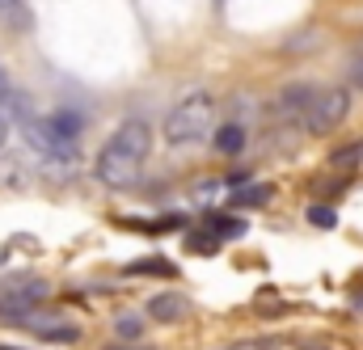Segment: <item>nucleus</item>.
<instances>
[{
	"instance_id": "f257e3e1",
	"label": "nucleus",
	"mask_w": 363,
	"mask_h": 350,
	"mask_svg": "<svg viewBox=\"0 0 363 350\" xmlns=\"http://www.w3.org/2000/svg\"><path fill=\"white\" fill-rule=\"evenodd\" d=\"M152 152V131L144 118H127L110 140L106 148L97 152V181L110 186V190H127L135 186L144 174V161Z\"/></svg>"
},
{
	"instance_id": "f03ea898",
	"label": "nucleus",
	"mask_w": 363,
	"mask_h": 350,
	"mask_svg": "<svg viewBox=\"0 0 363 350\" xmlns=\"http://www.w3.org/2000/svg\"><path fill=\"white\" fill-rule=\"evenodd\" d=\"M216 131V101H211V93L207 89H194V93H186L178 106L165 114V140L182 148V144H199V140H207Z\"/></svg>"
},
{
	"instance_id": "7ed1b4c3",
	"label": "nucleus",
	"mask_w": 363,
	"mask_h": 350,
	"mask_svg": "<svg viewBox=\"0 0 363 350\" xmlns=\"http://www.w3.org/2000/svg\"><path fill=\"white\" fill-rule=\"evenodd\" d=\"M347 114H351V93H347V89L317 85V89H313V97H308V106L300 110V118H296V123H304V131H308V135H330Z\"/></svg>"
},
{
	"instance_id": "20e7f679",
	"label": "nucleus",
	"mask_w": 363,
	"mask_h": 350,
	"mask_svg": "<svg viewBox=\"0 0 363 350\" xmlns=\"http://www.w3.org/2000/svg\"><path fill=\"white\" fill-rule=\"evenodd\" d=\"M21 135H26V144L43 157V161H55V165H77V152H81V140H64V135H55L51 131V123L47 118H38V114H30V110H21Z\"/></svg>"
},
{
	"instance_id": "39448f33",
	"label": "nucleus",
	"mask_w": 363,
	"mask_h": 350,
	"mask_svg": "<svg viewBox=\"0 0 363 350\" xmlns=\"http://www.w3.org/2000/svg\"><path fill=\"white\" fill-rule=\"evenodd\" d=\"M47 283L43 278H34V274H26V278H13L9 287H0V317H13V321H30L34 317V308L47 300Z\"/></svg>"
},
{
	"instance_id": "423d86ee",
	"label": "nucleus",
	"mask_w": 363,
	"mask_h": 350,
	"mask_svg": "<svg viewBox=\"0 0 363 350\" xmlns=\"http://www.w3.org/2000/svg\"><path fill=\"white\" fill-rule=\"evenodd\" d=\"M26 329H34L43 342H77L81 338V325H68V321H34V325H26Z\"/></svg>"
},
{
	"instance_id": "0eeeda50",
	"label": "nucleus",
	"mask_w": 363,
	"mask_h": 350,
	"mask_svg": "<svg viewBox=\"0 0 363 350\" xmlns=\"http://www.w3.org/2000/svg\"><path fill=\"white\" fill-rule=\"evenodd\" d=\"M211 135H216V148H220L224 157H237V152L245 148V127H241V123H224V127H216Z\"/></svg>"
},
{
	"instance_id": "6e6552de",
	"label": "nucleus",
	"mask_w": 363,
	"mask_h": 350,
	"mask_svg": "<svg viewBox=\"0 0 363 350\" xmlns=\"http://www.w3.org/2000/svg\"><path fill=\"white\" fill-rule=\"evenodd\" d=\"M203 228H207V232H211L216 241H237V237L245 232V224H241L237 215H216V211H211V215L203 220Z\"/></svg>"
},
{
	"instance_id": "1a4fd4ad",
	"label": "nucleus",
	"mask_w": 363,
	"mask_h": 350,
	"mask_svg": "<svg viewBox=\"0 0 363 350\" xmlns=\"http://www.w3.org/2000/svg\"><path fill=\"white\" fill-rule=\"evenodd\" d=\"M47 123H51V131H55V135H64V140H81V131H85V118H81V114H72V110H55Z\"/></svg>"
},
{
	"instance_id": "9d476101",
	"label": "nucleus",
	"mask_w": 363,
	"mask_h": 350,
	"mask_svg": "<svg viewBox=\"0 0 363 350\" xmlns=\"http://www.w3.org/2000/svg\"><path fill=\"white\" fill-rule=\"evenodd\" d=\"M182 312H186L182 295H157V300H148V317L152 321H178Z\"/></svg>"
},
{
	"instance_id": "9b49d317",
	"label": "nucleus",
	"mask_w": 363,
	"mask_h": 350,
	"mask_svg": "<svg viewBox=\"0 0 363 350\" xmlns=\"http://www.w3.org/2000/svg\"><path fill=\"white\" fill-rule=\"evenodd\" d=\"M330 161H334V169H359V165H363V140H355V144H342Z\"/></svg>"
},
{
	"instance_id": "f8f14e48",
	"label": "nucleus",
	"mask_w": 363,
	"mask_h": 350,
	"mask_svg": "<svg viewBox=\"0 0 363 350\" xmlns=\"http://www.w3.org/2000/svg\"><path fill=\"white\" fill-rule=\"evenodd\" d=\"M127 274H157V278H174V274H178V266L161 262V258H148V262H131V266H127Z\"/></svg>"
},
{
	"instance_id": "ddd939ff",
	"label": "nucleus",
	"mask_w": 363,
	"mask_h": 350,
	"mask_svg": "<svg viewBox=\"0 0 363 350\" xmlns=\"http://www.w3.org/2000/svg\"><path fill=\"white\" fill-rule=\"evenodd\" d=\"M271 203V186H250L233 194V207H267Z\"/></svg>"
},
{
	"instance_id": "4468645a",
	"label": "nucleus",
	"mask_w": 363,
	"mask_h": 350,
	"mask_svg": "<svg viewBox=\"0 0 363 350\" xmlns=\"http://www.w3.org/2000/svg\"><path fill=\"white\" fill-rule=\"evenodd\" d=\"M308 224H313V228H334V224H338V211L313 203V207H308Z\"/></svg>"
},
{
	"instance_id": "2eb2a0df",
	"label": "nucleus",
	"mask_w": 363,
	"mask_h": 350,
	"mask_svg": "<svg viewBox=\"0 0 363 350\" xmlns=\"http://www.w3.org/2000/svg\"><path fill=\"white\" fill-rule=\"evenodd\" d=\"M186 249H194V254H216L220 241H216L211 232H190V237H186Z\"/></svg>"
},
{
	"instance_id": "dca6fc26",
	"label": "nucleus",
	"mask_w": 363,
	"mask_h": 350,
	"mask_svg": "<svg viewBox=\"0 0 363 350\" xmlns=\"http://www.w3.org/2000/svg\"><path fill=\"white\" fill-rule=\"evenodd\" d=\"M114 329H118V338H127V342H135V338L144 334L140 317H118V321H114Z\"/></svg>"
},
{
	"instance_id": "f3484780",
	"label": "nucleus",
	"mask_w": 363,
	"mask_h": 350,
	"mask_svg": "<svg viewBox=\"0 0 363 350\" xmlns=\"http://www.w3.org/2000/svg\"><path fill=\"white\" fill-rule=\"evenodd\" d=\"M4 140H9V114H4V106H0V148H4Z\"/></svg>"
},
{
	"instance_id": "a211bd4d",
	"label": "nucleus",
	"mask_w": 363,
	"mask_h": 350,
	"mask_svg": "<svg viewBox=\"0 0 363 350\" xmlns=\"http://www.w3.org/2000/svg\"><path fill=\"white\" fill-rule=\"evenodd\" d=\"M13 4H17V0H0V13H9V9H13Z\"/></svg>"
},
{
	"instance_id": "6ab92c4d",
	"label": "nucleus",
	"mask_w": 363,
	"mask_h": 350,
	"mask_svg": "<svg viewBox=\"0 0 363 350\" xmlns=\"http://www.w3.org/2000/svg\"><path fill=\"white\" fill-rule=\"evenodd\" d=\"M0 350H21V346H0Z\"/></svg>"
},
{
	"instance_id": "aec40b11",
	"label": "nucleus",
	"mask_w": 363,
	"mask_h": 350,
	"mask_svg": "<svg viewBox=\"0 0 363 350\" xmlns=\"http://www.w3.org/2000/svg\"><path fill=\"white\" fill-rule=\"evenodd\" d=\"M110 350H127V346H110Z\"/></svg>"
}]
</instances>
